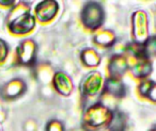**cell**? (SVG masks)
I'll use <instances>...</instances> for the list:
<instances>
[{
    "label": "cell",
    "mask_w": 156,
    "mask_h": 131,
    "mask_svg": "<svg viewBox=\"0 0 156 131\" xmlns=\"http://www.w3.org/2000/svg\"><path fill=\"white\" fill-rule=\"evenodd\" d=\"M34 17L24 3L15 7L8 17L9 30L14 34H26L30 32L34 27Z\"/></svg>",
    "instance_id": "cell-1"
},
{
    "label": "cell",
    "mask_w": 156,
    "mask_h": 131,
    "mask_svg": "<svg viewBox=\"0 0 156 131\" xmlns=\"http://www.w3.org/2000/svg\"><path fill=\"white\" fill-rule=\"evenodd\" d=\"M83 20L86 26L90 29H95L100 27L103 22L102 8L95 2L87 5L83 12Z\"/></svg>",
    "instance_id": "cell-2"
},
{
    "label": "cell",
    "mask_w": 156,
    "mask_h": 131,
    "mask_svg": "<svg viewBox=\"0 0 156 131\" xmlns=\"http://www.w3.org/2000/svg\"><path fill=\"white\" fill-rule=\"evenodd\" d=\"M34 53H35V45L31 40H26V41L22 42L20 45L18 46L17 51H16L18 62L24 65H29L32 63L35 56Z\"/></svg>",
    "instance_id": "cell-3"
},
{
    "label": "cell",
    "mask_w": 156,
    "mask_h": 131,
    "mask_svg": "<svg viewBox=\"0 0 156 131\" xmlns=\"http://www.w3.org/2000/svg\"><path fill=\"white\" fill-rule=\"evenodd\" d=\"M57 9H58V5L57 2L54 1H44L37 5L35 8V14H37V18L41 22H47L50 20L55 15H56Z\"/></svg>",
    "instance_id": "cell-4"
},
{
    "label": "cell",
    "mask_w": 156,
    "mask_h": 131,
    "mask_svg": "<svg viewBox=\"0 0 156 131\" xmlns=\"http://www.w3.org/2000/svg\"><path fill=\"white\" fill-rule=\"evenodd\" d=\"M101 85V76L98 73H92L83 82V91L88 95H93L98 91Z\"/></svg>",
    "instance_id": "cell-5"
},
{
    "label": "cell",
    "mask_w": 156,
    "mask_h": 131,
    "mask_svg": "<svg viewBox=\"0 0 156 131\" xmlns=\"http://www.w3.org/2000/svg\"><path fill=\"white\" fill-rule=\"evenodd\" d=\"M25 88L26 86H25L23 81H20L18 79L13 80V81H11L5 86L2 94L5 98H15L16 96H18V95H20L24 92Z\"/></svg>",
    "instance_id": "cell-6"
},
{
    "label": "cell",
    "mask_w": 156,
    "mask_h": 131,
    "mask_svg": "<svg viewBox=\"0 0 156 131\" xmlns=\"http://www.w3.org/2000/svg\"><path fill=\"white\" fill-rule=\"evenodd\" d=\"M107 110L105 108L98 107V105L95 107L91 108L89 110V122L93 126H102L104 124L105 118H107Z\"/></svg>",
    "instance_id": "cell-7"
},
{
    "label": "cell",
    "mask_w": 156,
    "mask_h": 131,
    "mask_svg": "<svg viewBox=\"0 0 156 131\" xmlns=\"http://www.w3.org/2000/svg\"><path fill=\"white\" fill-rule=\"evenodd\" d=\"M105 88L110 94L115 95L117 97H121L124 95V85L122 82H120L118 79L112 78V79H108L105 84Z\"/></svg>",
    "instance_id": "cell-8"
},
{
    "label": "cell",
    "mask_w": 156,
    "mask_h": 131,
    "mask_svg": "<svg viewBox=\"0 0 156 131\" xmlns=\"http://www.w3.org/2000/svg\"><path fill=\"white\" fill-rule=\"evenodd\" d=\"M126 120L123 113L121 112H115L113 114L112 120L110 122V130L111 131H124L125 130Z\"/></svg>",
    "instance_id": "cell-9"
},
{
    "label": "cell",
    "mask_w": 156,
    "mask_h": 131,
    "mask_svg": "<svg viewBox=\"0 0 156 131\" xmlns=\"http://www.w3.org/2000/svg\"><path fill=\"white\" fill-rule=\"evenodd\" d=\"M110 66L112 68L113 75L118 76V75H121L122 73H124V71L126 68V62L122 57H115L111 61Z\"/></svg>",
    "instance_id": "cell-10"
},
{
    "label": "cell",
    "mask_w": 156,
    "mask_h": 131,
    "mask_svg": "<svg viewBox=\"0 0 156 131\" xmlns=\"http://www.w3.org/2000/svg\"><path fill=\"white\" fill-rule=\"evenodd\" d=\"M141 54H145V57L156 56V36L147 40L143 48H141Z\"/></svg>",
    "instance_id": "cell-11"
},
{
    "label": "cell",
    "mask_w": 156,
    "mask_h": 131,
    "mask_svg": "<svg viewBox=\"0 0 156 131\" xmlns=\"http://www.w3.org/2000/svg\"><path fill=\"white\" fill-rule=\"evenodd\" d=\"M134 73L138 77H143L151 73V64L147 62H141L134 68Z\"/></svg>",
    "instance_id": "cell-12"
},
{
    "label": "cell",
    "mask_w": 156,
    "mask_h": 131,
    "mask_svg": "<svg viewBox=\"0 0 156 131\" xmlns=\"http://www.w3.org/2000/svg\"><path fill=\"white\" fill-rule=\"evenodd\" d=\"M56 85H57V90L59 91V92H61V90H62V86L64 88V94H69V91H71V83H69V80L67 79L66 77H64V81H61V78H60V74H58V75L56 76Z\"/></svg>",
    "instance_id": "cell-13"
},
{
    "label": "cell",
    "mask_w": 156,
    "mask_h": 131,
    "mask_svg": "<svg viewBox=\"0 0 156 131\" xmlns=\"http://www.w3.org/2000/svg\"><path fill=\"white\" fill-rule=\"evenodd\" d=\"M88 53H89L90 56H88L87 53H83L85 56L88 57V59H85V60H83L86 62V64L90 65V66H94V65L98 64L100 59H98V53L94 52L93 50H88Z\"/></svg>",
    "instance_id": "cell-14"
},
{
    "label": "cell",
    "mask_w": 156,
    "mask_h": 131,
    "mask_svg": "<svg viewBox=\"0 0 156 131\" xmlns=\"http://www.w3.org/2000/svg\"><path fill=\"white\" fill-rule=\"evenodd\" d=\"M8 51H9V48H8L7 43L3 40H0V65L2 64L7 59Z\"/></svg>",
    "instance_id": "cell-15"
},
{
    "label": "cell",
    "mask_w": 156,
    "mask_h": 131,
    "mask_svg": "<svg viewBox=\"0 0 156 131\" xmlns=\"http://www.w3.org/2000/svg\"><path fill=\"white\" fill-rule=\"evenodd\" d=\"M47 131H61V126L57 122H52L48 125Z\"/></svg>",
    "instance_id": "cell-16"
},
{
    "label": "cell",
    "mask_w": 156,
    "mask_h": 131,
    "mask_svg": "<svg viewBox=\"0 0 156 131\" xmlns=\"http://www.w3.org/2000/svg\"><path fill=\"white\" fill-rule=\"evenodd\" d=\"M154 131H156V130H154Z\"/></svg>",
    "instance_id": "cell-17"
}]
</instances>
